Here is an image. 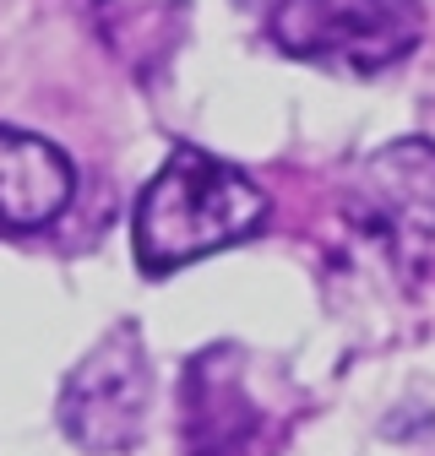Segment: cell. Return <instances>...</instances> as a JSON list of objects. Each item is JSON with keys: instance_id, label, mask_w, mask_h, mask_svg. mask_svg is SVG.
Segmentation results:
<instances>
[{"instance_id": "6da1fadb", "label": "cell", "mask_w": 435, "mask_h": 456, "mask_svg": "<svg viewBox=\"0 0 435 456\" xmlns=\"http://www.w3.org/2000/svg\"><path fill=\"white\" fill-rule=\"evenodd\" d=\"M261 223H267V191L245 168L201 147H175L136 201L131 240H136L142 272L163 277L224 245L250 240Z\"/></svg>"}, {"instance_id": "7a4b0ae2", "label": "cell", "mask_w": 435, "mask_h": 456, "mask_svg": "<svg viewBox=\"0 0 435 456\" xmlns=\"http://www.w3.org/2000/svg\"><path fill=\"white\" fill-rule=\"evenodd\" d=\"M267 33L305 66L375 77L419 44L424 12L414 0H283Z\"/></svg>"}, {"instance_id": "3957f363", "label": "cell", "mask_w": 435, "mask_h": 456, "mask_svg": "<svg viewBox=\"0 0 435 456\" xmlns=\"http://www.w3.org/2000/svg\"><path fill=\"white\" fill-rule=\"evenodd\" d=\"M343 217L392 272H414L435 245V147L408 136L370 152L349 180Z\"/></svg>"}, {"instance_id": "277c9868", "label": "cell", "mask_w": 435, "mask_h": 456, "mask_svg": "<svg viewBox=\"0 0 435 456\" xmlns=\"http://www.w3.org/2000/svg\"><path fill=\"white\" fill-rule=\"evenodd\" d=\"M152 408V364L136 326H115L61 386V429L71 445L109 456L126 451Z\"/></svg>"}, {"instance_id": "5b68a950", "label": "cell", "mask_w": 435, "mask_h": 456, "mask_svg": "<svg viewBox=\"0 0 435 456\" xmlns=\"http://www.w3.org/2000/svg\"><path fill=\"white\" fill-rule=\"evenodd\" d=\"M240 348L218 342V348L196 354L180 386V435L185 456H245L261 435V408L245 391L240 375Z\"/></svg>"}, {"instance_id": "8992f818", "label": "cell", "mask_w": 435, "mask_h": 456, "mask_svg": "<svg viewBox=\"0 0 435 456\" xmlns=\"http://www.w3.org/2000/svg\"><path fill=\"white\" fill-rule=\"evenodd\" d=\"M71 191L77 175L61 147L33 131L0 126V234H33V228L54 223Z\"/></svg>"}]
</instances>
